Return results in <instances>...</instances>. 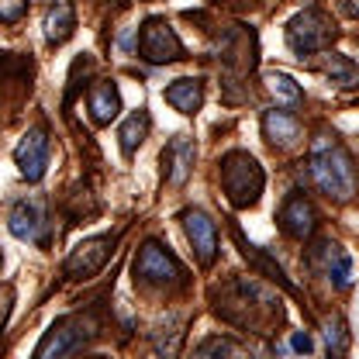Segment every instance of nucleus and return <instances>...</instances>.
I'll return each instance as SVG.
<instances>
[{
  "label": "nucleus",
  "mask_w": 359,
  "mask_h": 359,
  "mask_svg": "<svg viewBox=\"0 0 359 359\" xmlns=\"http://www.w3.org/2000/svg\"><path fill=\"white\" fill-rule=\"evenodd\" d=\"M14 163H18L21 177L28 183H39L45 177V170H48V135H45V128H32L18 142Z\"/></svg>",
  "instance_id": "nucleus-8"
},
{
  "label": "nucleus",
  "mask_w": 359,
  "mask_h": 359,
  "mask_svg": "<svg viewBox=\"0 0 359 359\" xmlns=\"http://www.w3.org/2000/svg\"><path fill=\"white\" fill-rule=\"evenodd\" d=\"M183 276L180 263L159 245V242H145L138 259H135V280L142 283H173Z\"/></svg>",
  "instance_id": "nucleus-7"
},
{
  "label": "nucleus",
  "mask_w": 359,
  "mask_h": 359,
  "mask_svg": "<svg viewBox=\"0 0 359 359\" xmlns=\"http://www.w3.org/2000/svg\"><path fill=\"white\" fill-rule=\"evenodd\" d=\"M145 135H149V114L138 111V114H132V118L121 125V152H125V156H135V149L145 142Z\"/></svg>",
  "instance_id": "nucleus-20"
},
{
  "label": "nucleus",
  "mask_w": 359,
  "mask_h": 359,
  "mask_svg": "<svg viewBox=\"0 0 359 359\" xmlns=\"http://www.w3.org/2000/svg\"><path fill=\"white\" fill-rule=\"evenodd\" d=\"M73 28H76V11H73L69 0H59L55 7H48V14H45V39H48V45H62L73 35Z\"/></svg>",
  "instance_id": "nucleus-16"
},
{
  "label": "nucleus",
  "mask_w": 359,
  "mask_h": 359,
  "mask_svg": "<svg viewBox=\"0 0 359 359\" xmlns=\"http://www.w3.org/2000/svg\"><path fill=\"white\" fill-rule=\"evenodd\" d=\"M93 335V321L83 314H73V318H62L59 325H52V332L42 339V346L35 349V356H66V353H76L87 346V339Z\"/></svg>",
  "instance_id": "nucleus-4"
},
{
  "label": "nucleus",
  "mask_w": 359,
  "mask_h": 359,
  "mask_svg": "<svg viewBox=\"0 0 359 359\" xmlns=\"http://www.w3.org/2000/svg\"><path fill=\"white\" fill-rule=\"evenodd\" d=\"M263 132H266L269 145L290 149V145H297V138H301V125H297V118H294L290 111H266V114H263Z\"/></svg>",
  "instance_id": "nucleus-15"
},
{
  "label": "nucleus",
  "mask_w": 359,
  "mask_h": 359,
  "mask_svg": "<svg viewBox=\"0 0 359 359\" xmlns=\"http://www.w3.org/2000/svg\"><path fill=\"white\" fill-rule=\"evenodd\" d=\"M111 249H114V238L111 235H100V238H87L83 245H76L66 259L62 273L69 280H90L93 273H100L104 263L111 259Z\"/></svg>",
  "instance_id": "nucleus-6"
},
{
  "label": "nucleus",
  "mask_w": 359,
  "mask_h": 359,
  "mask_svg": "<svg viewBox=\"0 0 359 359\" xmlns=\"http://www.w3.org/2000/svg\"><path fill=\"white\" fill-rule=\"evenodd\" d=\"M308 173H311V183L332 201L346 204L353 201L359 190V173L353 156L332 142V138H318L311 145V156H308Z\"/></svg>",
  "instance_id": "nucleus-1"
},
{
  "label": "nucleus",
  "mask_w": 359,
  "mask_h": 359,
  "mask_svg": "<svg viewBox=\"0 0 359 359\" xmlns=\"http://www.w3.org/2000/svg\"><path fill=\"white\" fill-rule=\"evenodd\" d=\"M252 35L249 32H242V28H235V32H228L222 39V62L224 66H231V69H238V73H249L252 66H256V55H252Z\"/></svg>",
  "instance_id": "nucleus-13"
},
{
  "label": "nucleus",
  "mask_w": 359,
  "mask_h": 359,
  "mask_svg": "<svg viewBox=\"0 0 359 359\" xmlns=\"http://www.w3.org/2000/svg\"><path fill=\"white\" fill-rule=\"evenodd\" d=\"M166 100L180 114H197L201 104H204V83L201 80H177V83L166 87Z\"/></svg>",
  "instance_id": "nucleus-17"
},
{
  "label": "nucleus",
  "mask_w": 359,
  "mask_h": 359,
  "mask_svg": "<svg viewBox=\"0 0 359 359\" xmlns=\"http://www.w3.org/2000/svg\"><path fill=\"white\" fill-rule=\"evenodd\" d=\"M11 235L21 238V242H42L45 245V228H48V218H45V201L32 197V201H18L11 208Z\"/></svg>",
  "instance_id": "nucleus-10"
},
{
  "label": "nucleus",
  "mask_w": 359,
  "mask_h": 359,
  "mask_svg": "<svg viewBox=\"0 0 359 359\" xmlns=\"http://www.w3.org/2000/svg\"><path fill=\"white\" fill-rule=\"evenodd\" d=\"M183 231H187L201 266H211L218 259V228H215V222L204 211L190 208V211H183Z\"/></svg>",
  "instance_id": "nucleus-9"
},
{
  "label": "nucleus",
  "mask_w": 359,
  "mask_h": 359,
  "mask_svg": "<svg viewBox=\"0 0 359 359\" xmlns=\"http://www.w3.org/2000/svg\"><path fill=\"white\" fill-rule=\"evenodd\" d=\"M138 52L145 62H173V59H183V42L177 39V32L163 21V18H152L142 25V35H138Z\"/></svg>",
  "instance_id": "nucleus-5"
},
{
  "label": "nucleus",
  "mask_w": 359,
  "mask_h": 359,
  "mask_svg": "<svg viewBox=\"0 0 359 359\" xmlns=\"http://www.w3.org/2000/svg\"><path fill=\"white\" fill-rule=\"evenodd\" d=\"M280 224H283V231H287L290 238H297V242L311 238V231H314L311 201H304V194H290V197L283 201V208H280Z\"/></svg>",
  "instance_id": "nucleus-11"
},
{
  "label": "nucleus",
  "mask_w": 359,
  "mask_h": 359,
  "mask_svg": "<svg viewBox=\"0 0 359 359\" xmlns=\"http://www.w3.org/2000/svg\"><path fill=\"white\" fill-rule=\"evenodd\" d=\"M290 346H294L297 353H311V349H314V346H311V335H308V332H297Z\"/></svg>",
  "instance_id": "nucleus-24"
},
{
  "label": "nucleus",
  "mask_w": 359,
  "mask_h": 359,
  "mask_svg": "<svg viewBox=\"0 0 359 359\" xmlns=\"http://www.w3.org/2000/svg\"><path fill=\"white\" fill-rule=\"evenodd\" d=\"M222 187L235 208H252L263 194V170L249 152H228L222 159Z\"/></svg>",
  "instance_id": "nucleus-2"
},
{
  "label": "nucleus",
  "mask_w": 359,
  "mask_h": 359,
  "mask_svg": "<svg viewBox=\"0 0 359 359\" xmlns=\"http://www.w3.org/2000/svg\"><path fill=\"white\" fill-rule=\"evenodd\" d=\"M346 7H349V14H356L359 18V0H346Z\"/></svg>",
  "instance_id": "nucleus-26"
},
{
  "label": "nucleus",
  "mask_w": 359,
  "mask_h": 359,
  "mask_svg": "<svg viewBox=\"0 0 359 359\" xmlns=\"http://www.w3.org/2000/svg\"><path fill=\"white\" fill-rule=\"evenodd\" d=\"M0 266H4V256H0Z\"/></svg>",
  "instance_id": "nucleus-27"
},
{
  "label": "nucleus",
  "mask_w": 359,
  "mask_h": 359,
  "mask_svg": "<svg viewBox=\"0 0 359 359\" xmlns=\"http://www.w3.org/2000/svg\"><path fill=\"white\" fill-rule=\"evenodd\" d=\"M325 342L332 353H342L346 349V335H342V325L339 321H325Z\"/></svg>",
  "instance_id": "nucleus-22"
},
{
  "label": "nucleus",
  "mask_w": 359,
  "mask_h": 359,
  "mask_svg": "<svg viewBox=\"0 0 359 359\" xmlns=\"http://www.w3.org/2000/svg\"><path fill=\"white\" fill-rule=\"evenodd\" d=\"M335 21L318 11V7H308L304 14H297L290 25H287V42L297 55H314V52H325L328 45L335 42Z\"/></svg>",
  "instance_id": "nucleus-3"
},
{
  "label": "nucleus",
  "mask_w": 359,
  "mask_h": 359,
  "mask_svg": "<svg viewBox=\"0 0 359 359\" xmlns=\"http://www.w3.org/2000/svg\"><path fill=\"white\" fill-rule=\"evenodd\" d=\"M321 73H325L332 83H339V87H359V66L353 59L339 55V52H328V55H325Z\"/></svg>",
  "instance_id": "nucleus-18"
},
{
  "label": "nucleus",
  "mask_w": 359,
  "mask_h": 359,
  "mask_svg": "<svg viewBox=\"0 0 359 359\" xmlns=\"http://www.w3.org/2000/svg\"><path fill=\"white\" fill-rule=\"evenodd\" d=\"M25 11H28V0H0V21H4V25L21 21Z\"/></svg>",
  "instance_id": "nucleus-21"
},
{
  "label": "nucleus",
  "mask_w": 359,
  "mask_h": 359,
  "mask_svg": "<svg viewBox=\"0 0 359 359\" xmlns=\"http://www.w3.org/2000/svg\"><path fill=\"white\" fill-rule=\"evenodd\" d=\"M190 170H194V142L187 135H177L163 152V177L170 187H183Z\"/></svg>",
  "instance_id": "nucleus-12"
},
{
  "label": "nucleus",
  "mask_w": 359,
  "mask_h": 359,
  "mask_svg": "<svg viewBox=\"0 0 359 359\" xmlns=\"http://www.w3.org/2000/svg\"><path fill=\"white\" fill-rule=\"evenodd\" d=\"M7 311H11V290H0V328L7 321Z\"/></svg>",
  "instance_id": "nucleus-25"
},
{
  "label": "nucleus",
  "mask_w": 359,
  "mask_h": 359,
  "mask_svg": "<svg viewBox=\"0 0 359 359\" xmlns=\"http://www.w3.org/2000/svg\"><path fill=\"white\" fill-rule=\"evenodd\" d=\"M197 353H201V356H211V353H238V346H235V342H224V339H211V342H204Z\"/></svg>",
  "instance_id": "nucleus-23"
},
{
  "label": "nucleus",
  "mask_w": 359,
  "mask_h": 359,
  "mask_svg": "<svg viewBox=\"0 0 359 359\" xmlns=\"http://www.w3.org/2000/svg\"><path fill=\"white\" fill-rule=\"evenodd\" d=\"M118 114H121L118 83H111V80L93 83V87H90V118H93V125H111Z\"/></svg>",
  "instance_id": "nucleus-14"
},
{
  "label": "nucleus",
  "mask_w": 359,
  "mask_h": 359,
  "mask_svg": "<svg viewBox=\"0 0 359 359\" xmlns=\"http://www.w3.org/2000/svg\"><path fill=\"white\" fill-rule=\"evenodd\" d=\"M266 90L273 93V100L283 104V107H297L304 100V90L297 87L287 73H266Z\"/></svg>",
  "instance_id": "nucleus-19"
}]
</instances>
